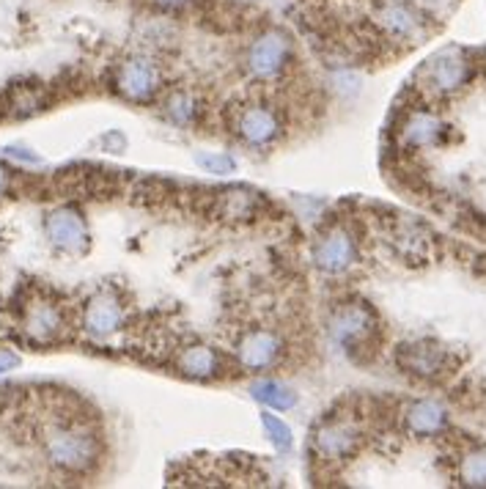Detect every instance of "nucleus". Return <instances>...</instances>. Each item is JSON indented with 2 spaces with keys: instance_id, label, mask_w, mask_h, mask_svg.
Wrapping results in <instances>:
<instances>
[{
  "instance_id": "nucleus-1",
  "label": "nucleus",
  "mask_w": 486,
  "mask_h": 489,
  "mask_svg": "<svg viewBox=\"0 0 486 489\" xmlns=\"http://www.w3.org/2000/svg\"><path fill=\"white\" fill-rule=\"evenodd\" d=\"M44 451L56 467L67 473H83L96 462L99 443L88 429L77 423H56L44 434Z\"/></svg>"
},
{
  "instance_id": "nucleus-2",
  "label": "nucleus",
  "mask_w": 486,
  "mask_h": 489,
  "mask_svg": "<svg viewBox=\"0 0 486 489\" xmlns=\"http://www.w3.org/2000/svg\"><path fill=\"white\" fill-rule=\"evenodd\" d=\"M470 75H472V69L462 50H443L435 59L426 61V67L420 69L418 77L431 94L446 96V94L459 91L470 80Z\"/></svg>"
},
{
  "instance_id": "nucleus-3",
  "label": "nucleus",
  "mask_w": 486,
  "mask_h": 489,
  "mask_svg": "<svg viewBox=\"0 0 486 489\" xmlns=\"http://www.w3.org/2000/svg\"><path fill=\"white\" fill-rule=\"evenodd\" d=\"M289 59H292L289 39L281 31H269L253 41L250 56H248V69H250V75L269 80V77H278L286 69Z\"/></svg>"
},
{
  "instance_id": "nucleus-4",
  "label": "nucleus",
  "mask_w": 486,
  "mask_h": 489,
  "mask_svg": "<svg viewBox=\"0 0 486 489\" xmlns=\"http://www.w3.org/2000/svg\"><path fill=\"white\" fill-rule=\"evenodd\" d=\"M376 331V321H374V313L368 305L363 303H352V305H344L333 313V321H330V333L338 344L344 347H357V344H365Z\"/></svg>"
},
{
  "instance_id": "nucleus-5",
  "label": "nucleus",
  "mask_w": 486,
  "mask_h": 489,
  "mask_svg": "<svg viewBox=\"0 0 486 489\" xmlns=\"http://www.w3.org/2000/svg\"><path fill=\"white\" fill-rule=\"evenodd\" d=\"M159 80H162V75H159L157 64H151L146 59H132V61L122 64V69L116 75V88L130 102H148L159 91Z\"/></svg>"
},
{
  "instance_id": "nucleus-6",
  "label": "nucleus",
  "mask_w": 486,
  "mask_h": 489,
  "mask_svg": "<svg viewBox=\"0 0 486 489\" xmlns=\"http://www.w3.org/2000/svg\"><path fill=\"white\" fill-rule=\"evenodd\" d=\"M237 135L248 143V146H256V149H264L269 143H275L278 135H281V119L273 107L266 104H253V107H245L237 119Z\"/></svg>"
},
{
  "instance_id": "nucleus-7",
  "label": "nucleus",
  "mask_w": 486,
  "mask_h": 489,
  "mask_svg": "<svg viewBox=\"0 0 486 489\" xmlns=\"http://www.w3.org/2000/svg\"><path fill=\"white\" fill-rule=\"evenodd\" d=\"M313 256L324 273H344V269L355 264L357 248H355V240L344 229H333L316 242Z\"/></svg>"
},
{
  "instance_id": "nucleus-8",
  "label": "nucleus",
  "mask_w": 486,
  "mask_h": 489,
  "mask_svg": "<svg viewBox=\"0 0 486 489\" xmlns=\"http://www.w3.org/2000/svg\"><path fill=\"white\" fill-rule=\"evenodd\" d=\"M47 237L52 240V245L69 250V253H80L88 245V229L83 223V217L75 209H58L47 217Z\"/></svg>"
},
{
  "instance_id": "nucleus-9",
  "label": "nucleus",
  "mask_w": 486,
  "mask_h": 489,
  "mask_svg": "<svg viewBox=\"0 0 486 489\" xmlns=\"http://www.w3.org/2000/svg\"><path fill=\"white\" fill-rule=\"evenodd\" d=\"M284 352V344L275 333H269V331H253L248 333L239 347H237V358L245 368L250 371H261V368H269V366H275L278 358Z\"/></svg>"
},
{
  "instance_id": "nucleus-10",
  "label": "nucleus",
  "mask_w": 486,
  "mask_h": 489,
  "mask_svg": "<svg viewBox=\"0 0 486 489\" xmlns=\"http://www.w3.org/2000/svg\"><path fill=\"white\" fill-rule=\"evenodd\" d=\"M22 328H25V336L36 344H50L61 336V328H64V313L58 305H52L47 300H39V303H31L25 308V316H22Z\"/></svg>"
},
{
  "instance_id": "nucleus-11",
  "label": "nucleus",
  "mask_w": 486,
  "mask_h": 489,
  "mask_svg": "<svg viewBox=\"0 0 486 489\" xmlns=\"http://www.w3.org/2000/svg\"><path fill=\"white\" fill-rule=\"evenodd\" d=\"M357 440H360L357 429L352 423H346V421H330V423H324L313 434L316 451L324 459H344V457H349L357 448Z\"/></svg>"
},
{
  "instance_id": "nucleus-12",
  "label": "nucleus",
  "mask_w": 486,
  "mask_h": 489,
  "mask_svg": "<svg viewBox=\"0 0 486 489\" xmlns=\"http://www.w3.org/2000/svg\"><path fill=\"white\" fill-rule=\"evenodd\" d=\"M122 324V305L111 294H99L86 305L83 313V328L91 339H107L119 331Z\"/></svg>"
},
{
  "instance_id": "nucleus-13",
  "label": "nucleus",
  "mask_w": 486,
  "mask_h": 489,
  "mask_svg": "<svg viewBox=\"0 0 486 489\" xmlns=\"http://www.w3.org/2000/svg\"><path fill=\"white\" fill-rule=\"evenodd\" d=\"M448 363L446 349L435 347V344H407L399 349V366L415 376H437Z\"/></svg>"
},
{
  "instance_id": "nucleus-14",
  "label": "nucleus",
  "mask_w": 486,
  "mask_h": 489,
  "mask_svg": "<svg viewBox=\"0 0 486 489\" xmlns=\"http://www.w3.org/2000/svg\"><path fill=\"white\" fill-rule=\"evenodd\" d=\"M443 135V124L437 116H431L426 111H418V113H410L399 138L404 146L410 149H423V146H431V143H437Z\"/></svg>"
},
{
  "instance_id": "nucleus-15",
  "label": "nucleus",
  "mask_w": 486,
  "mask_h": 489,
  "mask_svg": "<svg viewBox=\"0 0 486 489\" xmlns=\"http://www.w3.org/2000/svg\"><path fill=\"white\" fill-rule=\"evenodd\" d=\"M179 368L193 379H214L223 374V358L212 347H190L182 352Z\"/></svg>"
},
{
  "instance_id": "nucleus-16",
  "label": "nucleus",
  "mask_w": 486,
  "mask_h": 489,
  "mask_svg": "<svg viewBox=\"0 0 486 489\" xmlns=\"http://www.w3.org/2000/svg\"><path fill=\"white\" fill-rule=\"evenodd\" d=\"M258 195L245 190V187H234V190H223L218 195V206H214V212H218L220 217H231V221H248V217H253L256 206H258Z\"/></svg>"
},
{
  "instance_id": "nucleus-17",
  "label": "nucleus",
  "mask_w": 486,
  "mask_h": 489,
  "mask_svg": "<svg viewBox=\"0 0 486 489\" xmlns=\"http://www.w3.org/2000/svg\"><path fill=\"white\" fill-rule=\"evenodd\" d=\"M407 426L412 434H437L446 426V410L437 402H415L407 410Z\"/></svg>"
},
{
  "instance_id": "nucleus-18",
  "label": "nucleus",
  "mask_w": 486,
  "mask_h": 489,
  "mask_svg": "<svg viewBox=\"0 0 486 489\" xmlns=\"http://www.w3.org/2000/svg\"><path fill=\"white\" fill-rule=\"evenodd\" d=\"M250 394H253L261 404H266L269 410H292V407L297 404V396H294L286 385L275 383V379H264V383H256V385L250 388Z\"/></svg>"
},
{
  "instance_id": "nucleus-19",
  "label": "nucleus",
  "mask_w": 486,
  "mask_h": 489,
  "mask_svg": "<svg viewBox=\"0 0 486 489\" xmlns=\"http://www.w3.org/2000/svg\"><path fill=\"white\" fill-rule=\"evenodd\" d=\"M396 248L404 258L410 261H423L428 256V240L420 229L415 226H401L396 231Z\"/></svg>"
},
{
  "instance_id": "nucleus-20",
  "label": "nucleus",
  "mask_w": 486,
  "mask_h": 489,
  "mask_svg": "<svg viewBox=\"0 0 486 489\" xmlns=\"http://www.w3.org/2000/svg\"><path fill=\"white\" fill-rule=\"evenodd\" d=\"M459 475L470 486H486V448H478L462 459Z\"/></svg>"
},
{
  "instance_id": "nucleus-21",
  "label": "nucleus",
  "mask_w": 486,
  "mask_h": 489,
  "mask_svg": "<svg viewBox=\"0 0 486 489\" xmlns=\"http://www.w3.org/2000/svg\"><path fill=\"white\" fill-rule=\"evenodd\" d=\"M166 113H168L176 124H190L193 116H195V102L190 99V94L176 91V94H171L168 102H166Z\"/></svg>"
},
{
  "instance_id": "nucleus-22",
  "label": "nucleus",
  "mask_w": 486,
  "mask_h": 489,
  "mask_svg": "<svg viewBox=\"0 0 486 489\" xmlns=\"http://www.w3.org/2000/svg\"><path fill=\"white\" fill-rule=\"evenodd\" d=\"M261 423H264V429H266V434H269V440H273L275 448L286 451V448L292 446V431H289V426H286L278 415L264 412V415H261Z\"/></svg>"
},
{
  "instance_id": "nucleus-23",
  "label": "nucleus",
  "mask_w": 486,
  "mask_h": 489,
  "mask_svg": "<svg viewBox=\"0 0 486 489\" xmlns=\"http://www.w3.org/2000/svg\"><path fill=\"white\" fill-rule=\"evenodd\" d=\"M41 107V94L36 88H20L12 94V113L14 116H28L36 113Z\"/></svg>"
},
{
  "instance_id": "nucleus-24",
  "label": "nucleus",
  "mask_w": 486,
  "mask_h": 489,
  "mask_svg": "<svg viewBox=\"0 0 486 489\" xmlns=\"http://www.w3.org/2000/svg\"><path fill=\"white\" fill-rule=\"evenodd\" d=\"M198 166L206 168L209 174H231L234 159L231 157H198Z\"/></svg>"
},
{
  "instance_id": "nucleus-25",
  "label": "nucleus",
  "mask_w": 486,
  "mask_h": 489,
  "mask_svg": "<svg viewBox=\"0 0 486 489\" xmlns=\"http://www.w3.org/2000/svg\"><path fill=\"white\" fill-rule=\"evenodd\" d=\"M17 366H20V358H17L14 352L0 349V374H6V371H12V368H17Z\"/></svg>"
},
{
  "instance_id": "nucleus-26",
  "label": "nucleus",
  "mask_w": 486,
  "mask_h": 489,
  "mask_svg": "<svg viewBox=\"0 0 486 489\" xmlns=\"http://www.w3.org/2000/svg\"><path fill=\"white\" fill-rule=\"evenodd\" d=\"M6 151H9L12 157H17V159H28V162H36V159H39L36 154H28L25 149H6Z\"/></svg>"
},
{
  "instance_id": "nucleus-27",
  "label": "nucleus",
  "mask_w": 486,
  "mask_h": 489,
  "mask_svg": "<svg viewBox=\"0 0 486 489\" xmlns=\"http://www.w3.org/2000/svg\"><path fill=\"white\" fill-rule=\"evenodd\" d=\"M157 4H159L162 9H179V6L187 4V0H157Z\"/></svg>"
},
{
  "instance_id": "nucleus-28",
  "label": "nucleus",
  "mask_w": 486,
  "mask_h": 489,
  "mask_svg": "<svg viewBox=\"0 0 486 489\" xmlns=\"http://www.w3.org/2000/svg\"><path fill=\"white\" fill-rule=\"evenodd\" d=\"M6 187H9V174H6V168L0 166V195L6 193Z\"/></svg>"
}]
</instances>
